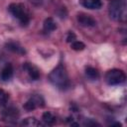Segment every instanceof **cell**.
<instances>
[{"label": "cell", "mask_w": 127, "mask_h": 127, "mask_svg": "<svg viewBox=\"0 0 127 127\" xmlns=\"http://www.w3.org/2000/svg\"><path fill=\"white\" fill-rule=\"evenodd\" d=\"M108 13L112 20L125 22L127 18L126 0H111L108 5Z\"/></svg>", "instance_id": "cell-1"}, {"label": "cell", "mask_w": 127, "mask_h": 127, "mask_svg": "<svg viewBox=\"0 0 127 127\" xmlns=\"http://www.w3.org/2000/svg\"><path fill=\"white\" fill-rule=\"evenodd\" d=\"M49 80L54 86L60 89H66L69 86L67 72L65 68L62 65H59L53 71H51V73L49 74Z\"/></svg>", "instance_id": "cell-2"}, {"label": "cell", "mask_w": 127, "mask_h": 127, "mask_svg": "<svg viewBox=\"0 0 127 127\" xmlns=\"http://www.w3.org/2000/svg\"><path fill=\"white\" fill-rule=\"evenodd\" d=\"M9 11L10 13L19 20V22L22 25H27L30 21L29 18V14L25 9V6L22 4H18V3H12L9 6Z\"/></svg>", "instance_id": "cell-3"}, {"label": "cell", "mask_w": 127, "mask_h": 127, "mask_svg": "<svg viewBox=\"0 0 127 127\" xmlns=\"http://www.w3.org/2000/svg\"><path fill=\"white\" fill-rule=\"evenodd\" d=\"M125 79H126V75L124 71L121 69L113 68V69L108 70L105 74V80L109 85L121 84L125 81Z\"/></svg>", "instance_id": "cell-4"}, {"label": "cell", "mask_w": 127, "mask_h": 127, "mask_svg": "<svg viewBox=\"0 0 127 127\" xmlns=\"http://www.w3.org/2000/svg\"><path fill=\"white\" fill-rule=\"evenodd\" d=\"M19 116V112H18V109L14 108V107H8L6 109H4L2 111V114H1V117H2V120L6 121V122H15L17 120Z\"/></svg>", "instance_id": "cell-5"}, {"label": "cell", "mask_w": 127, "mask_h": 127, "mask_svg": "<svg viewBox=\"0 0 127 127\" xmlns=\"http://www.w3.org/2000/svg\"><path fill=\"white\" fill-rule=\"evenodd\" d=\"M76 19H77V22L79 23V25H81L83 27H86V28L94 27L96 25L95 20L90 15H87V14H84V13H79L77 15Z\"/></svg>", "instance_id": "cell-6"}, {"label": "cell", "mask_w": 127, "mask_h": 127, "mask_svg": "<svg viewBox=\"0 0 127 127\" xmlns=\"http://www.w3.org/2000/svg\"><path fill=\"white\" fill-rule=\"evenodd\" d=\"M13 75V66L11 64H6L0 71V79L2 81H8Z\"/></svg>", "instance_id": "cell-7"}, {"label": "cell", "mask_w": 127, "mask_h": 127, "mask_svg": "<svg viewBox=\"0 0 127 127\" xmlns=\"http://www.w3.org/2000/svg\"><path fill=\"white\" fill-rule=\"evenodd\" d=\"M23 67H24L25 70H27V72L29 73V75H30V77L32 79L36 80V79H38L40 77V71H39V69L35 65H33L32 64L26 63V64H24Z\"/></svg>", "instance_id": "cell-8"}, {"label": "cell", "mask_w": 127, "mask_h": 127, "mask_svg": "<svg viewBox=\"0 0 127 127\" xmlns=\"http://www.w3.org/2000/svg\"><path fill=\"white\" fill-rule=\"evenodd\" d=\"M82 6L87 9H99L101 7V0H80Z\"/></svg>", "instance_id": "cell-9"}, {"label": "cell", "mask_w": 127, "mask_h": 127, "mask_svg": "<svg viewBox=\"0 0 127 127\" xmlns=\"http://www.w3.org/2000/svg\"><path fill=\"white\" fill-rule=\"evenodd\" d=\"M57 28V25H56V22L54 21L53 18H47L44 22V31L46 33H50V32H53L54 30H56Z\"/></svg>", "instance_id": "cell-10"}, {"label": "cell", "mask_w": 127, "mask_h": 127, "mask_svg": "<svg viewBox=\"0 0 127 127\" xmlns=\"http://www.w3.org/2000/svg\"><path fill=\"white\" fill-rule=\"evenodd\" d=\"M85 74L89 79H92V80L97 79L99 77V72L97 71V69L91 66H87L85 68Z\"/></svg>", "instance_id": "cell-11"}, {"label": "cell", "mask_w": 127, "mask_h": 127, "mask_svg": "<svg viewBox=\"0 0 127 127\" xmlns=\"http://www.w3.org/2000/svg\"><path fill=\"white\" fill-rule=\"evenodd\" d=\"M7 49L14 52V53H17V54H25V50L23 48H21L20 46H18V44L16 43H9L6 45Z\"/></svg>", "instance_id": "cell-12"}, {"label": "cell", "mask_w": 127, "mask_h": 127, "mask_svg": "<svg viewBox=\"0 0 127 127\" xmlns=\"http://www.w3.org/2000/svg\"><path fill=\"white\" fill-rule=\"evenodd\" d=\"M43 121L47 124V125H53L55 122H56V117L51 113V112H45L43 114V117H42Z\"/></svg>", "instance_id": "cell-13"}, {"label": "cell", "mask_w": 127, "mask_h": 127, "mask_svg": "<svg viewBox=\"0 0 127 127\" xmlns=\"http://www.w3.org/2000/svg\"><path fill=\"white\" fill-rule=\"evenodd\" d=\"M21 125L22 126H39V125H41L38 121H37V119H35L34 117H28V118H26V119H24L23 121H22V123H21Z\"/></svg>", "instance_id": "cell-14"}, {"label": "cell", "mask_w": 127, "mask_h": 127, "mask_svg": "<svg viewBox=\"0 0 127 127\" xmlns=\"http://www.w3.org/2000/svg\"><path fill=\"white\" fill-rule=\"evenodd\" d=\"M84 48H85V46H84V44L81 43V42L74 41V42L71 43V49L74 50V51H82Z\"/></svg>", "instance_id": "cell-15"}, {"label": "cell", "mask_w": 127, "mask_h": 127, "mask_svg": "<svg viewBox=\"0 0 127 127\" xmlns=\"http://www.w3.org/2000/svg\"><path fill=\"white\" fill-rule=\"evenodd\" d=\"M7 101H8V94L3 89H0V105H5Z\"/></svg>", "instance_id": "cell-16"}, {"label": "cell", "mask_w": 127, "mask_h": 127, "mask_svg": "<svg viewBox=\"0 0 127 127\" xmlns=\"http://www.w3.org/2000/svg\"><path fill=\"white\" fill-rule=\"evenodd\" d=\"M24 108L26 109V110H28V111H31V110H34L35 108H37V106L35 105V103L31 100V98L24 104Z\"/></svg>", "instance_id": "cell-17"}, {"label": "cell", "mask_w": 127, "mask_h": 127, "mask_svg": "<svg viewBox=\"0 0 127 127\" xmlns=\"http://www.w3.org/2000/svg\"><path fill=\"white\" fill-rule=\"evenodd\" d=\"M74 40H75V35L73 33H69L67 38H66V41L68 43H72V42H74Z\"/></svg>", "instance_id": "cell-18"}, {"label": "cell", "mask_w": 127, "mask_h": 127, "mask_svg": "<svg viewBox=\"0 0 127 127\" xmlns=\"http://www.w3.org/2000/svg\"><path fill=\"white\" fill-rule=\"evenodd\" d=\"M30 1L33 2V3H37V4H39V3L42 2V0H30Z\"/></svg>", "instance_id": "cell-19"}]
</instances>
